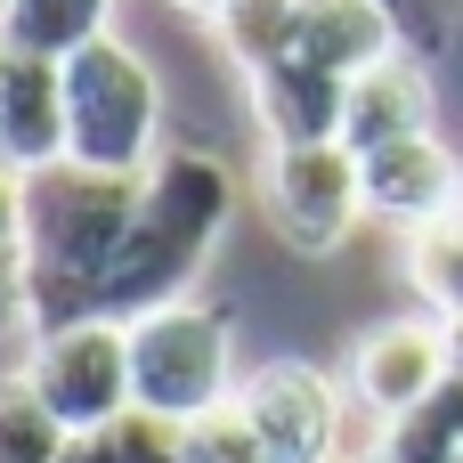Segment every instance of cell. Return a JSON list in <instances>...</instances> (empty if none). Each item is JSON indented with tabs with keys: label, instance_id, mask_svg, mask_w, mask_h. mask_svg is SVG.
<instances>
[{
	"label": "cell",
	"instance_id": "16",
	"mask_svg": "<svg viewBox=\"0 0 463 463\" xmlns=\"http://www.w3.org/2000/svg\"><path fill=\"white\" fill-rule=\"evenodd\" d=\"M0 463H73V431L41 407L24 374H0Z\"/></svg>",
	"mask_w": 463,
	"mask_h": 463
},
{
	"label": "cell",
	"instance_id": "5",
	"mask_svg": "<svg viewBox=\"0 0 463 463\" xmlns=\"http://www.w3.org/2000/svg\"><path fill=\"white\" fill-rule=\"evenodd\" d=\"M236 317L220 301H171L130 317V407L163 423H195L236 399Z\"/></svg>",
	"mask_w": 463,
	"mask_h": 463
},
{
	"label": "cell",
	"instance_id": "17",
	"mask_svg": "<svg viewBox=\"0 0 463 463\" xmlns=\"http://www.w3.org/2000/svg\"><path fill=\"white\" fill-rule=\"evenodd\" d=\"M293 8H301V0H236V8L212 24V41L228 49V65H236L244 81H260V73L277 65V49H285V33H293Z\"/></svg>",
	"mask_w": 463,
	"mask_h": 463
},
{
	"label": "cell",
	"instance_id": "13",
	"mask_svg": "<svg viewBox=\"0 0 463 463\" xmlns=\"http://www.w3.org/2000/svg\"><path fill=\"white\" fill-rule=\"evenodd\" d=\"M114 33V0H0V49L16 57H81Z\"/></svg>",
	"mask_w": 463,
	"mask_h": 463
},
{
	"label": "cell",
	"instance_id": "20",
	"mask_svg": "<svg viewBox=\"0 0 463 463\" xmlns=\"http://www.w3.org/2000/svg\"><path fill=\"white\" fill-rule=\"evenodd\" d=\"M391 8H399V24H407V41H415L423 57H439L448 33L463 24V0H391Z\"/></svg>",
	"mask_w": 463,
	"mask_h": 463
},
{
	"label": "cell",
	"instance_id": "18",
	"mask_svg": "<svg viewBox=\"0 0 463 463\" xmlns=\"http://www.w3.org/2000/svg\"><path fill=\"white\" fill-rule=\"evenodd\" d=\"M179 463H269V456H260V439H252L244 407L228 399V407H212V415H195V423H187Z\"/></svg>",
	"mask_w": 463,
	"mask_h": 463
},
{
	"label": "cell",
	"instance_id": "9",
	"mask_svg": "<svg viewBox=\"0 0 463 463\" xmlns=\"http://www.w3.org/2000/svg\"><path fill=\"white\" fill-rule=\"evenodd\" d=\"M448 374H456V342H448L439 317H391V326L358 334V350H350V399L374 423L415 415Z\"/></svg>",
	"mask_w": 463,
	"mask_h": 463
},
{
	"label": "cell",
	"instance_id": "1",
	"mask_svg": "<svg viewBox=\"0 0 463 463\" xmlns=\"http://www.w3.org/2000/svg\"><path fill=\"white\" fill-rule=\"evenodd\" d=\"M138 179L146 171H90V163H49L16 179L24 187V293H16L24 342L106 309V277L130 236Z\"/></svg>",
	"mask_w": 463,
	"mask_h": 463
},
{
	"label": "cell",
	"instance_id": "22",
	"mask_svg": "<svg viewBox=\"0 0 463 463\" xmlns=\"http://www.w3.org/2000/svg\"><path fill=\"white\" fill-rule=\"evenodd\" d=\"M358 463H399V456H383V448H366V456H358Z\"/></svg>",
	"mask_w": 463,
	"mask_h": 463
},
{
	"label": "cell",
	"instance_id": "4",
	"mask_svg": "<svg viewBox=\"0 0 463 463\" xmlns=\"http://www.w3.org/2000/svg\"><path fill=\"white\" fill-rule=\"evenodd\" d=\"M155 155H163V81H155V65L122 33L65 57V163L146 171Z\"/></svg>",
	"mask_w": 463,
	"mask_h": 463
},
{
	"label": "cell",
	"instance_id": "11",
	"mask_svg": "<svg viewBox=\"0 0 463 463\" xmlns=\"http://www.w3.org/2000/svg\"><path fill=\"white\" fill-rule=\"evenodd\" d=\"M358 171H366V220H391V228H423V220H439V212L456 203V187H463V163L448 155L439 130H423V138H391V146L358 155Z\"/></svg>",
	"mask_w": 463,
	"mask_h": 463
},
{
	"label": "cell",
	"instance_id": "3",
	"mask_svg": "<svg viewBox=\"0 0 463 463\" xmlns=\"http://www.w3.org/2000/svg\"><path fill=\"white\" fill-rule=\"evenodd\" d=\"M391 49H415L399 8L391 0H301L293 8V33L277 49V65L252 90V114L269 130V146H293V138H342V90L383 65Z\"/></svg>",
	"mask_w": 463,
	"mask_h": 463
},
{
	"label": "cell",
	"instance_id": "8",
	"mask_svg": "<svg viewBox=\"0 0 463 463\" xmlns=\"http://www.w3.org/2000/svg\"><path fill=\"white\" fill-rule=\"evenodd\" d=\"M236 407L269 463H342V383L334 374L277 358L236 383Z\"/></svg>",
	"mask_w": 463,
	"mask_h": 463
},
{
	"label": "cell",
	"instance_id": "14",
	"mask_svg": "<svg viewBox=\"0 0 463 463\" xmlns=\"http://www.w3.org/2000/svg\"><path fill=\"white\" fill-rule=\"evenodd\" d=\"M407 285H415L423 317L463 326V187H456V203L439 220L407 228Z\"/></svg>",
	"mask_w": 463,
	"mask_h": 463
},
{
	"label": "cell",
	"instance_id": "12",
	"mask_svg": "<svg viewBox=\"0 0 463 463\" xmlns=\"http://www.w3.org/2000/svg\"><path fill=\"white\" fill-rule=\"evenodd\" d=\"M0 163L16 179L65 163V65L57 57L0 49Z\"/></svg>",
	"mask_w": 463,
	"mask_h": 463
},
{
	"label": "cell",
	"instance_id": "6",
	"mask_svg": "<svg viewBox=\"0 0 463 463\" xmlns=\"http://www.w3.org/2000/svg\"><path fill=\"white\" fill-rule=\"evenodd\" d=\"M16 374L41 391V407H49L73 439H90V431H106V423L130 415V326L81 317V326L33 334Z\"/></svg>",
	"mask_w": 463,
	"mask_h": 463
},
{
	"label": "cell",
	"instance_id": "21",
	"mask_svg": "<svg viewBox=\"0 0 463 463\" xmlns=\"http://www.w3.org/2000/svg\"><path fill=\"white\" fill-rule=\"evenodd\" d=\"M171 8H179V16H195V24H220L236 0H171Z\"/></svg>",
	"mask_w": 463,
	"mask_h": 463
},
{
	"label": "cell",
	"instance_id": "10",
	"mask_svg": "<svg viewBox=\"0 0 463 463\" xmlns=\"http://www.w3.org/2000/svg\"><path fill=\"white\" fill-rule=\"evenodd\" d=\"M439 114L431 98V57L423 49H391L383 65H366L350 90H342V146L350 155H374L391 138H423Z\"/></svg>",
	"mask_w": 463,
	"mask_h": 463
},
{
	"label": "cell",
	"instance_id": "2",
	"mask_svg": "<svg viewBox=\"0 0 463 463\" xmlns=\"http://www.w3.org/2000/svg\"><path fill=\"white\" fill-rule=\"evenodd\" d=\"M236 220V171L203 146H163L138 179V212H130V236H122V260L106 277V309L114 326L146 317V309H171L195 293V277L212 269L220 236Z\"/></svg>",
	"mask_w": 463,
	"mask_h": 463
},
{
	"label": "cell",
	"instance_id": "7",
	"mask_svg": "<svg viewBox=\"0 0 463 463\" xmlns=\"http://www.w3.org/2000/svg\"><path fill=\"white\" fill-rule=\"evenodd\" d=\"M260 195H269V220L293 252H334L358 220H366V171L342 138H293V146H269V171H260Z\"/></svg>",
	"mask_w": 463,
	"mask_h": 463
},
{
	"label": "cell",
	"instance_id": "19",
	"mask_svg": "<svg viewBox=\"0 0 463 463\" xmlns=\"http://www.w3.org/2000/svg\"><path fill=\"white\" fill-rule=\"evenodd\" d=\"M16 293H24V187L0 163V317H16Z\"/></svg>",
	"mask_w": 463,
	"mask_h": 463
},
{
	"label": "cell",
	"instance_id": "15",
	"mask_svg": "<svg viewBox=\"0 0 463 463\" xmlns=\"http://www.w3.org/2000/svg\"><path fill=\"white\" fill-rule=\"evenodd\" d=\"M383 456L399 463H463V366L415 407V415H399V423H383V439H374Z\"/></svg>",
	"mask_w": 463,
	"mask_h": 463
}]
</instances>
